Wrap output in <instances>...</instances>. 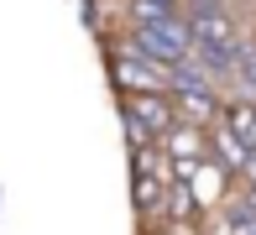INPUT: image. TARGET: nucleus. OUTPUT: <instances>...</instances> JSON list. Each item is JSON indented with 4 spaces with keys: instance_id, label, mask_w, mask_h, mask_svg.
Returning <instances> with one entry per match:
<instances>
[{
    "instance_id": "obj_1",
    "label": "nucleus",
    "mask_w": 256,
    "mask_h": 235,
    "mask_svg": "<svg viewBox=\"0 0 256 235\" xmlns=\"http://www.w3.org/2000/svg\"><path fill=\"white\" fill-rule=\"evenodd\" d=\"M126 52L142 58V63H157V68H178L194 58V32L183 16H168L162 26H142L131 32V42H126Z\"/></svg>"
},
{
    "instance_id": "obj_2",
    "label": "nucleus",
    "mask_w": 256,
    "mask_h": 235,
    "mask_svg": "<svg viewBox=\"0 0 256 235\" xmlns=\"http://www.w3.org/2000/svg\"><path fill=\"white\" fill-rule=\"evenodd\" d=\"M126 120L142 126L146 136H168L172 126H178V110H172L168 94H131V104H126Z\"/></svg>"
},
{
    "instance_id": "obj_3",
    "label": "nucleus",
    "mask_w": 256,
    "mask_h": 235,
    "mask_svg": "<svg viewBox=\"0 0 256 235\" xmlns=\"http://www.w3.org/2000/svg\"><path fill=\"white\" fill-rule=\"evenodd\" d=\"M115 78H120L126 89L131 94H168V68H157V63H142V58H131L120 47V52H115Z\"/></svg>"
},
{
    "instance_id": "obj_4",
    "label": "nucleus",
    "mask_w": 256,
    "mask_h": 235,
    "mask_svg": "<svg viewBox=\"0 0 256 235\" xmlns=\"http://www.w3.org/2000/svg\"><path fill=\"white\" fill-rule=\"evenodd\" d=\"M225 178H230V168H225V162H199V168H194L183 183H188L194 204L209 209V204H220V198H225Z\"/></svg>"
},
{
    "instance_id": "obj_5",
    "label": "nucleus",
    "mask_w": 256,
    "mask_h": 235,
    "mask_svg": "<svg viewBox=\"0 0 256 235\" xmlns=\"http://www.w3.org/2000/svg\"><path fill=\"white\" fill-rule=\"evenodd\" d=\"M188 32H194V52H214V47H230V42H236V32H230V16H225V10H220V16L188 21Z\"/></svg>"
},
{
    "instance_id": "obj_6",
    "label": "nucleus",
    "mask_w": 256,
    "mask_h": 235,
    "mask_svg": "<svg viewBox=\"0 0 256 235\" xmlns=\"http://www.w3.org/2000/svg\"><path fill=\"white\" fill-rule=\"evenodd\" d=\"M168 89H172V100H178V94H214V84H209V74H204L199 58H188V63H178V68H168Z\"/></svg>"
},
{
    "instance_id": "obj_7",
    "label": "nucleus",
    "mask_w": 256,
    "mask_h": 235,
    "mask_svg": "<svg viewBox=\"0 0 256 235\" xmlns=\"http://www.w3.org/2000/svg\"><path fill=\"white\" fill-rule=\"evenodd\" d=\"M172 110L183 115V126H199V131H204V126L220 115V104H214V94H178Z\"/></svg>"
},
{
    "instance_id": "obj_8",
    "label": "nucleus",
    "mask_w": 256,
    "mask_h": 235,
    "mask_svg": "<svg viewBox=\"0 0 256 235\" xmlns=\"http://www.w3.org/2000/svg\"><path fill=\"white\" fill-rule=\"evenodd\" d=\"M214 141H220V152H225V168H246L251 146H246V141H240L236 131H225V126H220V131H214Z\"/></svg>"
},
{
    "instance_id": "obj_9",
    "label": "nucleus",
    "mask_w": 256,
    "mask_h": 235,
    "mask_svg": "<svg viewBox=\"0 0 256 235\" xmlns=\"http://www.w3.org/2000/svg\"><path fill=\"white\" fill-rule=\"evenodd\" d=\"M162 194H168V178H136V204H142L146 214L162 204Z\"/></svg>"
},
{
    "instance_id": "obj_10",
    "label": "nucleus",
    "mask_w": 256,
    "mask_h": 235,
    "mask_svg": "<svg viewBox=\"0 0 256 235\" xmlns=\"http://www.w3.org/2000/svg\"><path fill=\"white\" fill-rule=\"evenodd\" d=\"M236 78L246 84V94L256 100V42L251 47H240V63H236Z\"/></svg>"
},
{
    "instance_id": "obj_11",
    "label": "nucleus",
    "mask_w": 256,
    "mask_h": 235,
    "mask_svg": "<svg viewBox=\"0 0 256 235\" xmlns=\"http://www.w3.org/2000/svg\"><path fill=\"white\" fill-rule=\"evenodd\" d=\"M220 10H225V0H183L178 16L183 21H199V16H220Z\"/></svg>"
},
{
    "instance_id": "obj_12",
    "label": "nucleus",
    "mask_w": 256,
    "mask_h": 235,
    "mask_svg": "<svg viewBox=\"0 0 256 235\" xmlns=\"http://www.w3.org/2000/svg\"><path fill=\"white\" fill-rule=\"evenodd\" d=\"M142 6H152V10H162V16H178V10H183V0H142Z\"/></svg>"
},
{
    "instance_id": "obj_13",
    "label": "nucleus",
    "mask_w": 256,
    "mask_h": 235,
    "mask_svg": "<svg viewBox=\"0 0 256 235\" xmlns=\"http://www.w3.org/2000/svg\"><path fill=\"white\" fill-rule=\"evenodd\" d=\"M236 225H240V235H256V214H236Z\"/></svg>"
},
{
    "instance_id": "obj_14",
    "label": "nucleus",
    "mask_w": 256,
    "mask_h": 235,
    "mask_svg": "<svg viewBox=\"0 0 256 235\" xmlns=\"http://www.w3.org/2000/svg\"><path fill=\"white\" fill-rule=\"evenodd\" d=\"M246 172H251V183H256V146H251V157H246Z\"/></svg>"
},
{
    "instance_id": "obj_15",
    "label": "nucleus",
    "mask_w": 256,
    "mask_h": 235,
    "mask_svg": "<svg viewBox=\"0 0 256 235\" xmlns=\"http://www.w3.org/2000/svg\"><path fill=\"white\" fill-rule=\"evenodd\" d=\"M246 204H251V214H256V183H251V188H246Z\"/></svg>"
},
{
    "instance_id": "obj_16",
    "label": "nucleus",
    "mask_w": 256,
    "mask_h": 235,
    "mask_svg": "<svg viewBox=\"0 0 256 235\" xmlns=\"http://www.w3.org/2000/svg\"><path fill=\"white\" fill-rule=\"evenodd\" d=\"M251 146H256V126H251Z\"/></svg>"
}]
</instances>
